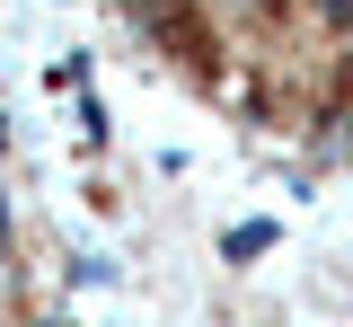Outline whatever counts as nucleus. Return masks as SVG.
Segmentation results:
<instances>
[{
    "label": "nucleus",
    "mask_w": 353,
    "mask_h": 327,
    "mask_svg": "<svg viewBox=\"0 0 353 327\" xmlns=\"http://www.w3.org/2000/svg\"><path fill=\"white\" fill-rule=\"evenodd\" d=\"M265 248H274V221H239V230L221 239V257H239V266H248V257H265Z\"/></svg>",
    "instance_id": "1"
},
{
    "label": "nucleus",
    "mask_w": 353,
    "mask_h": 327,
    "mask_svg": "<svg viewBox=\"0 0 353 327\" xmlns=\"http://www.w3.org/2000/svg\"><path fill=\"white\" fill-rule=\"evenodd\" d=\"M309 18H318V27H336V36H353V0H309Z\"/></svg>",
    "instance_id": "2"
},
{
    "label": "nucleus",
    "mask_w": 353,
    "mask_h": 327,
    "mask_svg": "<svg viewBox=\"0 0 353 327\" xmlns=\"http://www.w3.org/2000/svg\"><path fill=\"white\" fill-rule=\"evenodd\" d=\"M0 150H9V115H0Z\"/></svg>",
    "instance_id": "3"
}]
</instances>
